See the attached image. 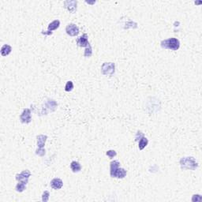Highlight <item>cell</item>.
Segmentation results:
<instances>
[{
	"mask_svg": "<svg viewBox=\"0 0 202 202\" xmlns=\"http://www.w3.org/2000/svg\"><path fill=\"white\" fill-rule=\"evenodd\" d=\"M201 200H202L201 196H200V195H198V194L194 195V197L192 198V201H201Z\"/></svg>",
	"mask_w": 202,
	"mask_h": 202,
	"instance_id": "cell-21",
	"label": "cell"
},
{
	"mask_svg": "<svg viewBox=\"0 0 202 202\" xmlns=\"http://www.w3.org/2000/svg\"><path fill=\"white\" fill-rule=\"evenodd\" d=\"M106 155L108 156L109 158L112 159V158H114L115 156H116L117 153L115 150H108L106 152Z\"/></svg>",
	"mask_w": 202,
	"mask_h": 202,
	"instance_id": "cell-20",
	"label": "cell"
},
{
	"mask_svg": "<svg viewBox=\"0 0 202 202\" xmlns=\"http://www.w3.org/2000/svg\"><path fill=\"white\" fill-rule=\"evenodd\" d=\"M92 54V48L91 45H89L87 48H85V53H84V56L85 57H91Z\"/></svg>",
	"mask_w": 202,
	"mask_h": 202,
	"instance_id": "cell-17",
	"label": "cell"
},
{
	"mask_svg": "<svg viewBox=\"0 0 202 202\" xmlns=\"http://www.w3.org/2000/svg\"><path fill=\"white\" fill-rule=\"evenodd\" d=\"M77 44L78 47L81 48H87L89 45V42L88 40V35L87 34H83V35L80 36L77 40Z\"/></svg>",
	"mask_w": 202,
	"mask_h": 202,
	"instance_id": "cell-10",
	"label": "cell"
},
{
	"mask_svg": "<svg viewBox=\"0 0 202 202\" xmlns=\"http://www.w3.org/2000/svg\"><path fill=\"white\" fill-rule=\"evenodd\" d=\"M180 166L182 170H196L198 167V163L194 157H182L180 160Z\"/></svg>",
	"mask_w": 202,
	"mask_h": 202,
	"instance_id": "cell-2",
	"label": "cell"
},
{
	"mask_svg": "<svg viewBox=\"0 0 202 202\" xmlns=\"http://www.w3.org/2000/svg\"><path fill=\"white\" fill-rule=\"evenodd\" d=\"M25 188H26V184L19 182L17 184V185H16V188H15V189H16V190H17V192L21 193V192H23L24 190H25Z\"/></svg>",
	"mask_w": 202,
	"mask_h": 202,
	"instance_id": "cell-16",
	"label": "cell"
},
{
	"mask_svg": "<svg viewBox=\"0 0 202 202\" xmlns=\"http://www.w3.org/2000/svg\"><path fill=\"white\" fill-rule=\"evenodd\" d=\"M66 32L70 36H76L79 34L80 30L79 28L77 27L75 24L71 23L69 24V25H67V28H66Z\"/></svg>",
	"mask_w": 202,
	"mask_h": 202,
	"instance_id": "cell-6",
	"label": "cell"
},
{
	"mask_svg": "<svg viewBox=\"0 0 202 202\" xmlns=\"http://www.w3.org/2000/svg\"><path fill=\"white\" fill-rule=\"evenodd\" d=\"M73 89V81H67V84H66V86H65V91L66 92H70L72 91Z\"/></svg>",
	"mask_w": 202,
	"mask_h": 202,
	"instance_id": "cell-18",
	"label": "cell"
},
{
	"mask_svg": "<svg viewBox=\"0 0 202 202\" xmlns=\"http://www.w3.org/2000/svg\"><path fill=\"white\" fill-rule=\"evenodd\" d=\"M101 72L104 75L111 76L115 73V65L113 63H105L102 65L101 67Z\"/></svg>",
	"mask_w": 202,
	"mask_h": 202,
	"instance_id": "cell-4",
	"label": "cell"
},
{
	"mask_svg": "<svg viewBox=\"0 0 202 202\" xmlns=\"http://www.w3.org/2000/svg\"><path fill=\"white\" fill-rule=\"evenodd\" d=\"M63 182L60 179H52L51 182V186L54 190H59L63 187Z\"/></svg>",
	"mask_w": 202,
	"mask_h": 202,
	"instance_id": "cell-11",
	"label": "cell"
},
{
	"mask_svg": "<svg viewBox=\"0 0 202 202\" xmlns=\"http://www.w3.org/2000/svg\"><path fill=\"white\" fill-rule=\"evenodd\" d=\"M20 120L22 123H25L28 124L32 121V117H31V110L29 108H25L23 110V112L21 113V115H20Z\"/></svg>",
	"mask_w": 202,
	"mask_h": 202,
	"instance_id": "cell-7",
	"label": "cell"
},
{
	"mask_svg": "<svg viewBox=\"0 0 202 202\" xmlns=\"http://www.w3.org/2000/svg\"><path fill=\"white\" fill-rule=\"evenodd\" d=\"M77 1H65L64 6L70 13L74 14L77 11Z\"/></svg>",
	"mask_w": 202,
	"mask_h": 202,
	"instance_id": "cell-9",
	"label": "cell"
},
{
	"mask_svg": "<svg viewBox=\"0 0 202 202\" xmlns=\"http://www.w3.org/2000/svg\"><path fill=\"white\" fill-rule=\"evenodd\" d=\"M120 163L118 160H114L110 164V175L112 178L124 179L127 174V171L124 168L119 167Z\"/></svg>",
	"mask_w": 202,
	"mask_h": 202,
	"instance_id": "cell-1",
	"label": "cell"
},
{
	"mask_svg": "<svg viewBox=\"0 0 202 202\" xmlns=\"http://www.w3.org/2000/svg\"><path fill=\"white\" fill-rule=\"evenodd\" d=\"M59 25H60V21H58V20H54V21H52L51 23L49 24L48 28V31L47 32L43 31L42 32V34H44V35H51L52 31L58 29Z\"/></svg>",
	"mask_w": 202,
	"mask_h": 202,
	"instance_id": "cell-8",
	"label": "cell"
},
{
	"mask_svg": "<svg viewBox=\"0 0 202 202\" xmlns=\"http://www.w3.org/2000/svg\"><path fill=\"white\" fill-rule=\"evenodd\" d=\"M11 51H12V48H11V45L4 44L1 48V54H2V56H6V55L11 54Z\"/></svg>",
	"mask_w": 202,
	"mask_h": 202,
	"instance_id": "cell-13",
	"label": "cell"
},
{
	"mask_svg": "<svg viewBox=\"0 0 202 202\" xmlns=\"http://www.w3.org/2000/svg\"><path fill=\"white\" fill-rule=\"evenodd\" d=\"M30 176H31V172H30L29 170H25V171H22L21 173L17 174V175H16V179H17L18 182H23V183L25 184H27Z\"/></svg>",
	"mask_w": 202,
	"mask_h": 202,
	"instance_id": "cell-5",
	"label": "cell"
},
{
	"mask_svg": "<svg viewBox=\"0 0 202 202\" xmlns=\"http://www.w3.org/2000/svg\"><path fill=\"white\" fill-rule=\"evenodd\" d=\"M148 140L145 137H142L139 141V144H138V148H139L140 150H143L146 146L148 145Z\"/></svg>",
	"mask_w": 202,
	"mask_h": 202,
	"instance_id": "cell-15",
	"label": "cell"
},
{
	"mask_svg": "<svg viewBox=\"0 0 202 202\" xmlns=\"http://www.w3.org/2000/svg\"><path fill=\"white\" fill-rule=\"evenodd\" d=\"M36 154L38 155V156H43L45 155V149H39L38 148L37 150L36 151Z\"/></svg>",
	"mask_w": 202,
	"mask_h": 202,
	"instance_id": "cell-22",
	"label": "cell"
},
{
	"mask_svg": "<svg viewBox=\"0 0 202 202\" xmlns=\"http://www.w3.org/2000/svg\"><path fill=\"white\" fill-rule=\"evenodd\" d=\"M49 196H50V194L48 191H44L43 193V195H42V201L47 202L49 200Z\"/></svg>",
	"mask_w": 202,
	"mask_h": 202,
	"instance_id": "cell-19",
	"label": "cell"
},
{
	"mask_svg": "<svg viewBox=\"0 0 202 202\" xmlns=\"http://www.w3.org/2000/svg\"><path fill=\"white\" fill-rule=\"evenodd\" d=\"M47 138H48V137L46 135L37 136V146L39 149H44Z\"/></svg>",
	"mask_w": 202,
	"mask_h": 202,
	"instance_id": "cell-12",
	"label": "cell"
},
{
	"mask_svg": "<svg viewBox=\"0 0 202 202\" xmlns=\"http://www.w3.org/2000/svg\"><path fill=\"white\" fill-rule=\"evenodd\" d=\"M70 168L73 171V172L77 173V172H79L81 170V166L79 163L77 162V161H72L70 163Z\"/></svg>",
	"mask_w": 202,
	"mask_h": 202,
	"instance_id": "cell-14",
	"label": "cell"
},
{
	"mask_svg": "<svg viewBox=\"0 0 202 202\" xmlns=\"http://www.w3.org/2000/svg\"><path fill=\"white\" fill-rule=\"evenodd\" d=\"M160 45L164 49L177 51L180 48V42L177 38H169L167 40H163L161 41Z\"/></svg>",
	"mask_w": 202,
	"mask_h": 202,
	"instance_id": "cell-3",
	"label": "cell"
},
{
	"mask_svg": "<svg viewBox=\"0 0 202 202\" xmlns=\"http://www.w3.org/2000/svg\"><path fill=\"white\" fill-rule=\"evenodd\" d=\"M142 137H144V134H143V133H142L141 131H138V133H137V135H136V138H135L136 141H138V138H139V139H141V138Z\"/></svg>",
	"mask_w": 202,
	"mask_h": 202,
	"instance_id": "cell-23",
	"label": "cell"
}]
</instances>
